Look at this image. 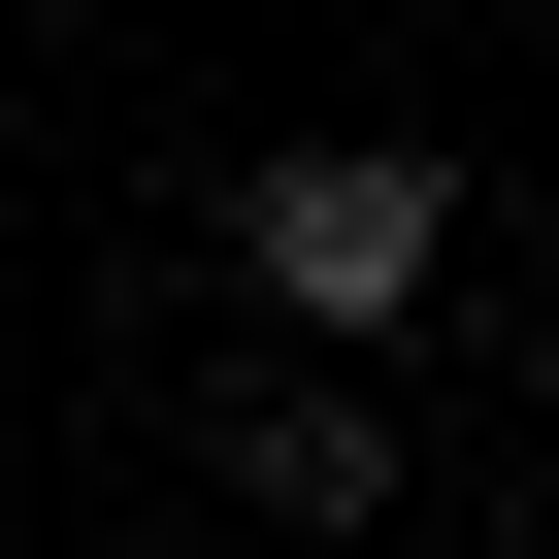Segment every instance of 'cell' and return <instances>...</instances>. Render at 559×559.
I'll return each mask as SVG.
<instances>
[{
	"instance_id": "obj_1",
	"label": "cell",
	"mask_w": 559,
	"mask_h": 559,
	"mask_svg": "<svg viewBox=\"0 0 559 559\" xmlns=\"http://www.w3.org/2000/svg\"><path fill=\"white\" fill-rule=\"evenodd\" d=\"M230 297H263V362L428 330V297H461V165H428V132H297V165H230Z\"/></svg>"
},
{
	"instance_id": "obj_2",
	"label": "cell",
	"mask_w": 559,
	"mask_h": 559,
	"mask_svg": "<svg viewBox=\"0 0 559 559\" xmlns=\"http://www.w3.org/2000/svg\"><path fill=\"white\" fill-rule=\"evenodd\" d=\"M198 493H230V526H395V395H362V362H230V395H198Z\"/></svg>"
}]
</instances>
